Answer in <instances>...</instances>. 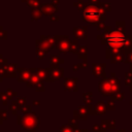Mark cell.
<instances>
[{"label": "cell", "instance_id": "2", "mask_svg": "<svg viewBox=\"0 0 132 132\" xmlns=\"http://www.w3.org/2000/svg\"><path fill=\"white\" fill-rule=\"evenodd\" d=\"M84 16H85V20H87L88 22L94 23L100 19L101 12H100V10L97 9V7L91 5V6H88L84 10Z\"/></svg>", "mask_w": 132, "mask_h": 132}, {"label": "cell", "instance_id": "3", "mask_svg": "<svg viewBox=\"0 0 132 132\" xmlns=\"http://www.w3.org/2000/svg\"><path fill=\"white\" fill-rule=\"evenodd\" d=\"M100 89L101 91L105 94V91H107V93H109V91L111 90H114V87H113V81L110 80V79H104L101 85H100Z\"/></svg>", "mask_w": 132, "mask_h": 132}, {"label": "cell", "instance_id": "1", "mask_svg": "<svg viewBox=\"0 0 132 132\" xmlns=\"http://www.w3.org/2000/svg\"><path fill=\"white\" fill-rule=\"evenodd\" d=\"M129 38L130 37H126L122 32L119 31H112L105 35V41H107V44L112 48H117V51H119V48L122 46L128 45L130 43L128 40Z\"/></svg>", "mask_w": 132, "mask_h": 132}]
</instances>
